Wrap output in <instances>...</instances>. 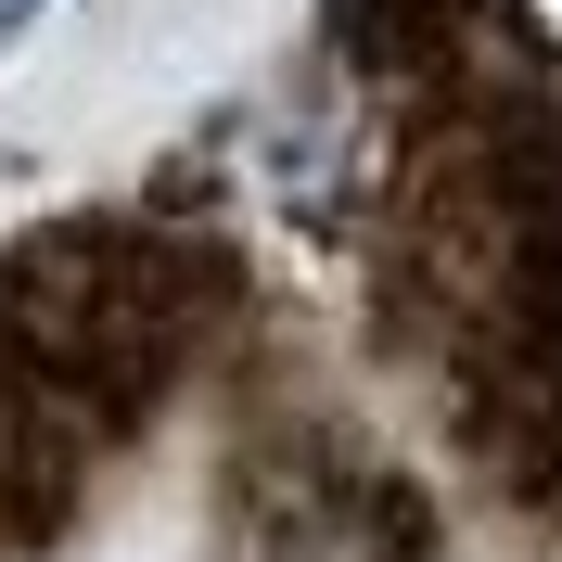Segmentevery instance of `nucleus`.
Wrapping results in <instances>:
<instances>
[{
    "mask_svg": "<svg viewBox=\"0 0 562 562\" xmlns=\"http://www.w3.org/2000/svg\"><path fill=\"white\" fill-rule=\"evenodd\" d=\"M26 13H38V0H0V26H26Z\"/></svg>",
    "mask_w": 562,
    "mask_h": 562,
    "instance_id": "obj_1",
    "label": "nucleus"
}]
</instances>
